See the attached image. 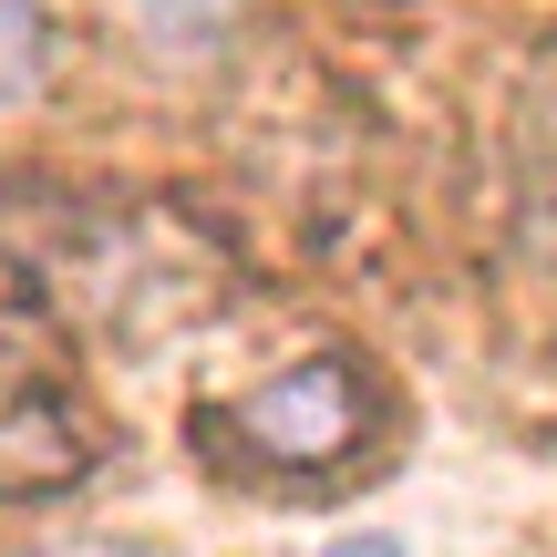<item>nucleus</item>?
<instances>
[{
	"mask_svg": "<svg viewBox=\"0 0 557 557\" xmlns=\"http://www.w3.org/2000/svg\"><path fill=\"white\" fill-rule=\"evenodd\" d=\"M361 434H372V382H361L351 351H310V361H289V372H269V382L197 413L207 455L259 465V475H331Z\"/></svg>",
	"mask_w": 557,
	"mask_h": 557,
	"instance_id": "obj_1",
	"label": "nucleus"
},
{
	"mask_svg": "<svg viewBox=\"0 0 557 557\" xmlns=\"http://www.w3.org/2000/svg\"><path fill=\"white\" fill-rule=\"evenodd\" d=\"M94 475V434L62 393H21L0 403V506H41V496H73Z\"/></svg>",
	"mask_w": 557,
	"mask_h": 557,
	"instance_id": "obj_2",
	"label": "nucleus"
},
{
	"mask_svg": "<svg viewBox=\"0 0 557 557\" xmlns=\"http://www.w3.org/2000/svg\"><path fill=\"white\" fill-rule=\"evenodd\" d=\"M114 11H124V32L156 41V52H218L248 21V0H114Z\"/></svg>",
	"mask_w": 557,
	"mask_h": 557,
	"instance_id": "obj_3",
	"label": "nucleus"
},
{
	"mask_svg": "<svg viewBox=\"0 0 557 557\" xmlns=\"http://www.w3.org/2000/svg\"><path fill=\"white\" fill-rule=\"evenodd\" d=\"M52 62H62V21L41 11V0H0V114L32 103L41 83H52Z\"/></svg>",
	"mask_w": 557,
	"mask_h": 557,
	"instance_id": "obj_4",
	"label": "nucleus"
}]
</instances>
